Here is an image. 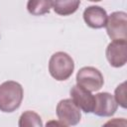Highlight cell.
I'll return each mask as SVG.
<instances>
[{
  "label": "cell",
  "instance_id": "obj_1",
  "mask_svg": "<svg viewBox=\"0 0 127 127\" xmlns=\"http://www.w3.org/2000/svg\"><path fill=\"white\" fill-rule=\"evenodd\" d=\"M23 87L14 80H8L0 84V111L13 112L18 109L23 100Z\"/></svg>",
  "mask_w": 127,
  "mask_h": 127
},
{
  "label": "cell",
  "instance_id": "obj_2",
  "mask_svg": "<svg viewBox=\"0 0 127 127\" xmlns=\"http://www.w3.org/2000/svg\"><path fill=\"white\" fill-rule=\"evenodd\" d=\"M74 69L72 58L64 52L55 53L49 61V72L57 80L63 81L69 78Z\"/></svg>",
  "mask_w": 127,
  "mask_h": 127
},
{
  "label": "cell",
  "instance_id": "obj_3",
  "mask_svg": "<svg viewBox=\"0 0 127 127\" xmlns=\"http://www.w3.org/2000/svg\"><path fill=\"white\" fill-rule=\"evenodd\" d=\"M77 85L88 91L99 90L104 83V78L101 71L93 66H83L76 73Z\"/></svg>",
  "mask_w": 127,
  "mask_h": 127
},
{
  "label": "cell",
  "instance_id": "obj_4",
  "mask_svg": "<svg viewBox=\"0 0 127 127\" xmlns=\"http://www.w3.org/2000/svg\"><path fill=\"white\" fill-rule=\"evenodd\" d=\"M106 32L112 41H127V14L123 11L111 13L107 17Z\"/></svg>",
  "mask_w": 127,
  "mask_h": 127
},
{
  "label": "cell",
  "instance_id": "obj_5",
  "mask_svg": "<svg viewBox=\"0 0 127 127\" xmlns=\"http://www.w3.org/2000/svg\"><path fill=\"white\" fill-rule=\"evenodd\" d=\"M57 116L60 121L68 126H74L80 122L81 112L75 103L70 99H62L57 105Z\"/></svg>",
  "mask_w": 127,
  "mask_h": 127
},
{
  "label": "cell",
  "instance_id": "obj_6",
  "mask_svg": "<svg viewBox=\"0 0 127 127\" xmlns=\"http://www.w3.org/2000/svg\"><path fill=\"white\" fill-rule=\"evenodd\" d=\"M105 55L108 63L113 67L123 66L127 62V41H112L108 44Z\"/></svg>",
  "mask_w": 127,
  "mask_h": 127
},
{
  "label": "cell",
  "instance_id": "obj_7",
  "mask_svg": "<svg viewBox=\"0 0 127 127\" xmlns=\"http://www.w3.org/2000/svg\"><path fill=\"white\" fill-rule=\"evenodd\" d=\"M94 108L93 113L100 117H109L112 116L118 107L117 102L115 101L113 95L108 92H100L94 95Z\"/></svg>",
  "mask_w": 127,
  "mask_h": 127
},
{
  "label": "cell",
  "instance_id": "obj_8",
  "mask_svg": "<svg viewBox=\"0 0 127 127\" xmlns=\"http://www.w3.org/2000/svg\"><path fill=\"white\" fill-rule=\"evenodd\" d=\"M70 99L75 103V105L84 111L85 113H90L94 108V95L90 93V91L84 89L79 85H73L69 91Z\"/></svg>",
  "mask_w": 127,
  "mask_h": 127
},
{
  "label": "cell",
  "instance_id": "obj_9",
  "mask_svg": "<svg viewBox=\"0 0 127 127\" xmlns=\"http://www.w3.org/2000/svg\"><path fill=\"white\" fill-rule=\"evenodd\" d=\"M107 17L106 11L100 6L92 5L85 8L83 11V20L86 25L92 29H101L105 27Z\"/></svg>",
  "mask_w": 127,
  "mask_h": 127
},
{
  "label": "cell",
  "instance_id": "obj_10",
  "mask_svg": "<svg viewBox=\"0 0 127 127\" xmlns=\"http://www.w3.org/2000/svg\"><path fill=\"white\" fill-rule=\"evenodd\" d=\"M80 4L79 0H69V1H53L52 8L54 11L61 16H67L73 14Z\"/></svg>",
  "mask_w": 127,
  "mask_h": 127
},
{
  "label": "cell",
  "instance_id": "obj_11",
  "mask_svg": "<svg viewBox=\"0 0 127 127\" xmlns=\"http://www.w3.org/2000/svg\"><path fill=\"white\" fill-rule=\"evenodd\" d=\"M19 127H43V121L41 116L32 110L24 111L18 121Z\"/></svg>",
  "mask_w": 127,
  "mask_h": 127
},
{
  "label": "cell",
  "instance_id": "obj_12",
  "mask_svg": "<svg viewBox=\"0 0 127 127\" xmlns=\"http://www.w3.org/2000/svg\"><path fill=\"white\" fill-rule=\"evenodd\" d=\"M53 1L50 0H30L27 3V9L30 14L35 16L44 15L50 12Z\"/></svg>",
  "mask_w": 127,
  "mask_h": 127
},
{
  "label": "cell",
  "instance_id": "obj_13",
  "mask_svg": "<svg viewBox=\"0 0 127 127\" xmlns=\"http://www.w3.org/2000/svg\"><path fill=\"white\" fill-rule=\"evenodd\" d=\"M115 101L121 107L126 108V82H122L115 89Z\"/></svg>",
  "mask_w": 127,
  "mask_h": 127
},
{
  "label": "cell",
  "instance_id": "obj_14",
  "mask_svg": "<svg viewBox=\"0 0 127 127\" xmlns=\"http://www.w3.org/2000/svg\"><path fill=\"white\" fill-rule=\"evenodd\" d=\"M101 127H127V120L125 118H113L108 120Z\"/></svg>",
  "mask_w": 127,
  "mask_h": 127
},
{
  "label": "cell",
  "instance_id": "obj_15",
  "mask_svg": "<svg viewBox=\"0 0 127 127\" xmlns=\"http://www.w3.org/2000/svg\"><path fill=\"white\" fill-rule=\"evenodd\" d=\"M45 127H67L65 124L62 123L61 121H58V120H50L46 123V126Z\"/></svg>",
  "mask_w": 127,
  "mask_h": 127
}]
</instances>
